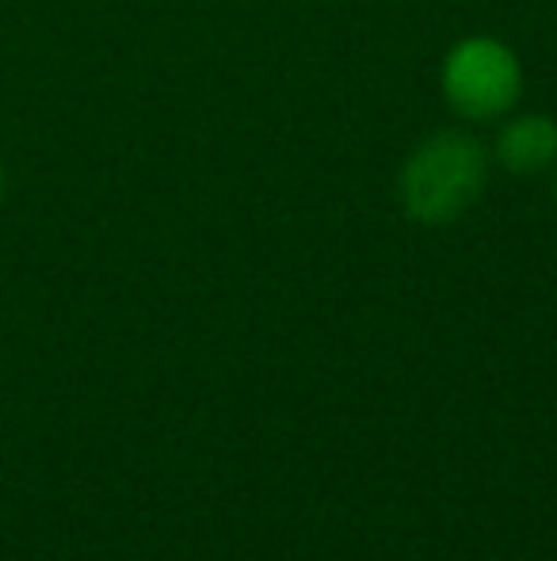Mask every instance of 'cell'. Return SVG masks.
<instances>
[{
  "mask_svg": "<svg viewBox=\"0 0 557 561\" xmlns=\"http://www.w3.org/2000/svg\"><path fill=\"white\" fill-rule=\"evenodd\" d=\"M485 172H489V161H485L477 138L462 130L431 134L405 161L402 176H397V199L413 222H459L481 195Z\"/></svg>",
  "mask_w": 557,
  "mask_h": 561,
  "instance_id": "cell-1",
  "label": "cell"
},
{
  "mask_svg": "<svg viewBox=\"0 0 557 561\" xmlns=\"http://www.w3.org/2000/svg\"><path fill=\"white\" fill-rule=\"evenodd\" d=\"M439 81L454 115L469 123H489L515 107L523 92V69L500 38L469 35L446 50Z\"/></svg>",
  "mask_w": 557,
  "mask_h": 561,
  "instance_id": "cell-2",
  "label": "cell"
},
{
  "mask_svg": "<svg viewBox=\"0 0 557 561\" xmlns=\"http://www.w3.org/2000/svg\"><path fill=\"white\" fill-rule=\"evenodd\" d=\"M497 157L508 172L531 176L557 161V123L550 115H523L500 130Z\"/></svg>",
  "mask_w": 557,
  "mask_h": 561,
  "instance_id": "cell-3",
  "label": "cell"
},
{
  "mask_svg": "<svg viewBox=\"0 0 557 561\" xmlns=\"http://www.w3.org/2000/svg\"><path fill=\"white\" fill-rule=\"evenodd\" d=\"M0 199H4V164H0Z\"/></svg>",
  "mask_w": 557,
  "mask_h": 561,
  "instance_id": "cell-4",
  "label": "cell"
},
{
  "mask_svg": "<svg viewBox=\"0 0 557 561\" xmlns=\"http://www.w3.org/2000/svg\"><path fill=\"white\" fill-rule=\"evenodd\" d=\"M554 199H557V176H554Z\"/></svg>",
  "mask_w": 557,
  "mask_h": 561,
  "instance_id": "cell-5",
  "label": "cell"
}]
</instances>
